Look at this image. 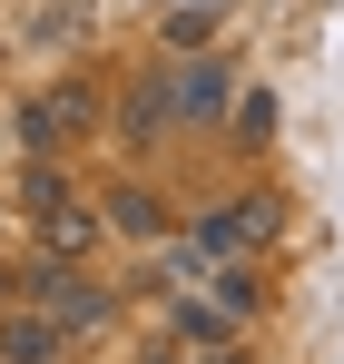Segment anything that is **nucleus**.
<instances>
[{
  "label": "nucleus",
  "instance_id": "obj_1",
  "mask_svg": "<svg viewBox=\"0 0 344 364\" xmlns=\"http://www.w3.org/2000/svg\"><path fill=\"white\" fill-rule=\"evenodd\" d=\"M20 286H30V305L50 315L59 335H89V325H109V315H118V296H109V286H89V276H79L69 256H50V246L30 256V276H20Z\"/></svg>",
  "mask_w": 344,
  "mask_h": 364
},
{
  "label": "nucleus",
  "instance_id": "obj_2",
  "mask_svg": "<svg viewBox=\"0 0 344 364\" xmlns=\"http://www.w3.org/2000/svg\"><path fill=\"white\" fill-rule=\"evenodd\" d=\"M276 227H286V207H276V197H246V207H207V217L187 227V266H207V276H217V266H246V246H266Z\"/></svg>",
  "mask_w": 344,
  "mask_h": 364
},
{
  "label": "nucleus",
  "instance_id": "obj_3",
  "mask_svg": "<svg viewBox=\"0 0 344 364\" xmlns=\"http://www.w3.org/2000/svg\"><path fill=\"white\" fill-rule=\"evenodd\" d=\"M0 364H69V335L40 305H20V315H0Z\"/></svg>",
  "mask_w": 344,
  "mask_h": 364
},
{
  "label": "nucleus",
  "instance_id": "obj_4",
  "mask_svg": "<svg viewBox=\"0 0 344 364\" xmlns=\"http://www.w3.org/2000/svg\"><path fill=\"white\" fill-rule=\"evenodd\" d=\"M89 119H99V99H89V89H50V99H30V119H20V128H30V148L50 158L59 138H79Z\"/></svg>",
  "mask_w": 344,
  "mask_h": 364
},
{
  "label": "nucleus",
  "instance_id": "obj_5",
  "mask_svg": "<svg viewBox=\"0 0 344 364\" xmlns=\"http://www.w3.org/2000/svg\"><path fill=\"white\" fill-rule=\"evenodd\" d=\"M168 79H177V119H217V109L236 99V69L227 60H187V69H168Z\"/></svg>",
  "mask_w": 344,
  "mask_h": 364
},
{
  "label": "nucleus",
  "instance_id": "obj_6",
  "mask_svg": "<svg viewBox=\"0 0 344 364\" xmlns=\"http://www.w3.org/2000/svg\"><path fill=\"white\" fill-rule=\"evenodd\" d=\"M177 119V79H128V99H118V128L128 138H148V128Z\"/></svg>",
  "mask_w": 344,
  "mask_h": 364
},
{
  "label": "nucleus",
  "instance_id": "obj_7",
  "mask_svg": "<svg viewBox=\"0 0 344 364\" xmlns=\"http://www.w3.org/2000/svg\"><path fill=\"white\" fill-rule=\"evenodd\" d=\"M40 246H50V256H89V246H99V217L69 197V207H50V217H40Z\"/></svg>",
  "mask_w": 344,
  "mask_h": 364
},
{
  "label": "nucleus",
  "instance_id": "obj_8",
  "mask_svg": "<svg viewBox=\"0 0 344 364\" xmlns=\"http://www.w3.org/2000/svg\"><path fill=\"white\" fill-rule=\"evenodd\" d=\"M109 227L148 246V237H168V207H158V197H138V187H118V197H109Z\"/></svg>",
  "mask_w": 344,
  "mask_h": 364
},
{
  "label": "nucleus",
  "instance_id": "obj_9",
  "mask_svg": "<svg viewBox=\"0 0 344 364\" xmlns=\"http://www.w3.org/2000/svg\"><path fill=\"white\" fill-rule=\"evenodd\" d=\"M177 335H187V345H227V335H236V315H227L217 296H197V305H177Z\"/></svg>",
  "mask_w": 344,
  "mask_h": 364
},
{
  "label": "nucleus",
  "instance_id": "obj_10",
  "mask_svg": "<svg viewBox=\"0 0 344 364\" xmlns=\"http://www.w3.org/2000/svg\"><path fill=\"white\" fill-rule=\"evenodd\" d=\"M20 207H30V217L69 207V178H59V168H20Z\"/></svg>",
  "mask_w": 344,
  "mask_h": 364
},
{
  "label": "nucleus",
  "instance_id": "obj_11",
  "mask_svg": "<svg viewBox=\"0 0 344 364\" xmlns=\"http://www.w3.org/2000/svg\"><path fill=\"white\" fill-rule=\"evenodd\" d=\"M236 138H246V148H266V138H276V99H266V89H246V99H236Z\"/></svg>",
  "mask_w": 344,
  "mask_h": 364
},
{
  "label": "nucleus",
  "instance_id": "obj_12",
  "mask_svg": "<svg viewBox=\"0 0 344 364\" xmlns=\"http://www.w3.org/2000/svg\"><path fill=\"white\" fill-rule=\"evenodd\" d=\"M168 40H177V50H197V40H217V10H207V0H187V10L168 20Z\"/></svg>",
  "mask_w": 344,
  "mask_h": 364
},
{
  "label": "nucleus",
  "instance_id": "obj_13",
  "mask_svg": "<svg viewBox=\"0 0 344 364\" xmlns=\"http://www.w3.org/2000/svg\"><path fill=\"white\" fill-rule=\"evenodd\" d=\"M207 286H217V305H227V315H246V305H256V276H246V266H217Z\"/></svg>",
  "mask_w": 344,
  "mask_h": 364
},
{
  "label": "nucleus",
  "instance_id": "obj_14",
  "mask_svg": "<svg viewBox=\"0 0 344 364\" xmlns=\"http://www.w3.org/2000/svg\"><path fill=\"white\" fill-rule=\"evenodd\" d=\"M79 20H89V0H59V10H40V40H69Z\"/></svg>",
  "mask_w": 344,
  "mask_h": 364
},
{
  "label": "nucleus",
  "instance_id": "obj_15",
  "mask_svg": "<svg viewBox=\"0 0 344 364\" xmlns=\"http://www.w3.org/2000/svg\"><path fill=\"white\" fill-rule=\"evenodd\" d=\"M0 296H10V276H0Z\"/></svg>",
  "mask_w": 344,
  "mask_h": 364
},
{
  "label": "nucleus",
  "instance_id": "obj_16",
  "mask_svg": "<svg viewBox=\"0 0 344 364\" xmlns=\"http://www.w3.org/2000/svg\"><path fill=\"white\" fill-rule=\"evenodd\" d=\"M217 364H236V355H217Z\"/></svg>",
  "mask_w": 344,
  "mask_h": 364
}]
</instances>
